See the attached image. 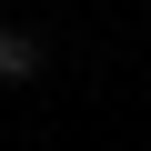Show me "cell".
Segmentation results:
<instances>
[{"label": "cell", "mask_w": 151, "mask_h": 151, "mask_svg": "<svg viewBox=\"0 0 151 151\" xmlns=\"http://www.w3.org/2000/svg\"><path fill=\"white\" fill-rule=\"evenodd\" d=\"M50 70V50H40V30H0V91H30Z\"/></svg>", "instance_id": "6da1fadb"}]
</instances>
